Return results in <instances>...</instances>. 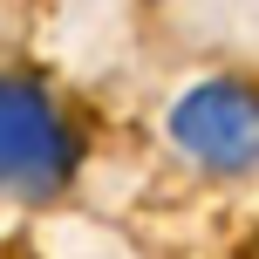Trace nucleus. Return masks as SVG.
I'll use <instances>...</instances> for the list:
<instances>
[{"label": "nucleus", "instance_id": "obj_1", "mask_svg": "<svg viewBox=\"0 0 259 259\" xmlns=\"http://www.w3.org/2000/svg\"><path fill=\"white\" fill-rule=\"evenodd\" d=\"M75 170V137L55 116V103L21 75H0V191L48 198Z\"/></svg>", "mask_w": 259, "mask_h": 259}, {"label": "nucleus", "instance_id": "obj_2", "mask_svg": "<svg viewBox=\"0 0 259 259\" xmlns=\"http://www.w3.org/2000/svg\"><path fill=\"white\" fill-rule=\"evenodd\" d=\"M170 137L205 170H252L259 164V89H246V82H198L170 109Z\"/></svg>", "mask_w": 259, "mask_h": 259}]
</instances>
